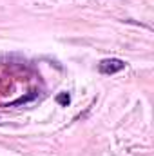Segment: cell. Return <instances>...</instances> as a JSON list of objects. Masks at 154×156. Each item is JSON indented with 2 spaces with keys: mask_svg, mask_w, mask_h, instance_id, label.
I'll return each instance as SVG.
<instances>
[{
  "mask_svg": "<svg viewBox=\"0 0 154 156\" xmlns=\"http://www.w3.org/2000/svg\"><path fill=\"white\" fill-rule=\"evenodd\" d=\"M125 69V62L120 58H105L98 64V71L102 75H114Z\"/></svg>",
  "mask_w": 154,
  "mask_h": 156,
  "instance_id": "cell-1",
  "label": "cell"
},
{
  "mask_svg": "<svg viewBox=\"0 0 154 156\" xmlns=\"http://www.w3.org/2000/svg\"><path fill=\"white\" fill-rule=\"evenodd\" d=\"M38 96V93H31V94H27V96H20V98H16L15 102H11V105H20V104H26V102H31V100H35Z\"/></svg>",
  "mask_w": 154,
  "mask_h": 156,
  "instance_id": "cell-2",
  "label": "cell"
},
{
  "mask_svg": "<svg viewBox=\"0 0 154 156\" xmlns=\"http://www.w3.org/2000/svg\"><path fill=\"white\" fill-rule=\"evenodd\" d=\"M56 102H58L60 105H67V104L71 102V96H69L67 93H60V94L56 96Z\"/></svg>",
  "mask_w": 154,
  "mask_h": 156,
  "instance_id": "cell-3",
  "label": "cell"
}]
</instances>
